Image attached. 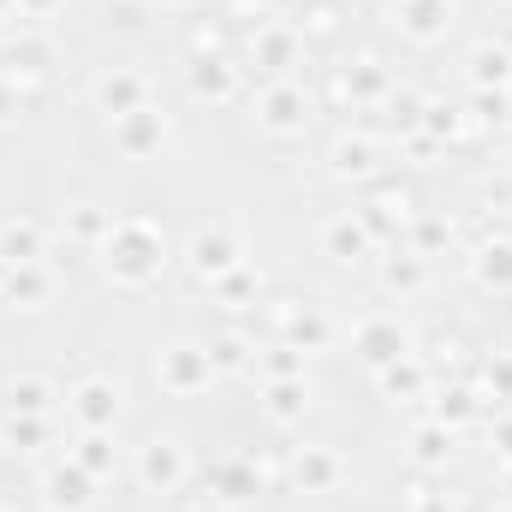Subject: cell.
<instances>
[{"mask_svg": "<svg viewBox=\"0 0 512 512\" xmlns=\"http://www.w3.org/2000/svg\"><path fill=\"white\" fill-rule=\"evenodd\" d=\"M102 262H108V274H114V280L143 286V280H155V274H161V262H167V239H161V227H155V221L126 215V221H114V227H108V239H102Z\"/></svg>", "mask_w": 512, "mask_h": 512, "instance_id": "6da1fadb", "label": "cell"}, {"mask_svg": "<svg viewBox=\"0 0 512 512\" xmlns=\"http://www.w3.org/2000/svg\"><path fill=\"white\" fill-rule=\"evenodd\" d=\"M155 376H161L167 393H203V387L215 382V358H209V346L179 340V346H167V352L155 358Z\"/></svg>", "mask_w": 512, "mask_h": 512, "instance_id": "7a4b0ae2", "label": "cell"}, {"mask_svg": "<svg viewBox=\"0 0 512 512\" xmlns=\"http://www.w3.org/2000/svg\"><path fill=\"white\" fill-rule=\"evenodd\" d=\"M185 262H191L197 280H221V274H233V268H239V233H233V227H203V233H191Z\"/></svg>", "mask_w": 512, "mask_h": 512, "instance_id": "3957f363", "label": "cell"}, {"mask_svg": "<svg viewBox=\"0 0 512 512\" xmlns=\"http://www.w3.org/2000/svg\"><path fill=\"white\" fill-rule=\"evenodd\" d=\"M90 501H96V477L78 459H66V465H54L42 477V507L48 512H84Z\"/></svg>", "mask_w": 512, "mask_h": 512, "instance_id": "277c9868", "label": "cell"}, {"mask_svg": "<svg viewBox=\"0 0 512 512\" xmlns=\"http://www.w3.org/2000/svg\"><path fill=\"white\" fill-rule=\"evenodd\" d=\"M137 477H143V489L173 495V489L185 483V447H179V441H149V447L137 453Z\"/></svg>", "mask_w": 512, "mask_h": 512, "instance_id": "5b68a950", "label": "cell"}, {"mask_svg": "<svg viewBox=\"0 0 512 512\" xmlns=\"http://www.w3.org/2000/svg\"><path fill=\"white\" fill-rule=\"evenodd\" d=\"M114 143H120V155H131V161H143V155H155V149L167 143V120H161L155 108H137V114H120V120H114Z\"/></svg>", "mask_w": 512, "mask_h": 512, "instance_id": "8992f818", "label": "cell"}, {"mask_svg": "<svg viewBox=\"0 0 512 512\" xmlns=\"http://www.w3.org/2000/svg\"><path fill=\"white\" fill-rule=\"evenodd\" d=\"M185 84H191L197 102H233L239 96V66H227L221 54H197L191 72H185Z\"/></svg>", "mask_w": 512, "mask_h": 512, "instance_id": "52a82bcc", "label": "cell"}, {"mask_svg": "<svg viewBox=\"0 0 512 512\" xmlns=\"http://www.w3.org/2000/svg\"><path fill=\"white\" fill-rule=\"evenodd\" d=\"M66 405H72V417H78L84 429H108L114 411H120V393H114V382L90 376V382H78L72 393H66Z\"/></svg>", "mask_w": 512, "mask_h": 512, "instance_id": "ba28073f", "label": "cell"}, {"mask_svg": "<svg viewBox=\"0 0 512 512\" xmlns=\"http://www.w3.org/2000/svg\"><path fill=\"white\" fill-rule=\"evenodd\" d=\"M304 114H310V102H304L298 84H274V90H262V102H256V120L268 131H298Z\"/></svg>", "mask_w": 512, "mask_h": 512, "instance_id": "9c48e42d", "label": "cell"}, {"mask_svg": "<svg viewBox=\"0 0 512 512\" xmlns=\"http://www.w3.org/2000/svg\"><path fill=\"white\" fill-rule=\"evenodd\" d=\"M274 316H280L286 346H298V352H322V346H328V316H322V310H310V304H280Z\"/></svg>", "mask_w": 512, "mask_h": 512, "instance_id": "30bf717a", "label": "cell"}, {"mask_svg": "<svg viewBox=\"0 0 512 512\" xmlns=\"http://www.w3.org/2000/svg\"><path fill=\"white\" fill-rule=\"evenodd\" d=\"M322 245H328L334 262H364L370 245H376V233L364 227V215H334V221L322 227Z\"/></svg>", "mask_w": 512, "mask_h": 512, "instance_id": "8fae6325", "label": "cell"}, {"mask_svg": "<svg viewBox=\"0 0 512 512\" xmlns=\"http://www.w3.org/2000/svg\"><path fill=\"white\" fill-rule=\"evenodd\" d=\"M96 102H102V114H137V108H149V84H143V72H108L102 84H96Z\"/></svg>", "mask_w": 512, "mask_h": 512, "instance_id": "7c38bea8", "label": "cell"}, {"mask_svg": "<svg viewBox=\"0 0 512 512\" xmlns=\"http://www.w3.org/2000/svg\"><path fill=\"white\" fill-rule=\"evenodd\" d=\"M48 256V233H42V221H6L0 227V262L6 268H18V262H42Z\"/></svg>", "mask_w": 512, "mask_h": 512, "instance_id": "4fadbf2b", "label": "cell"}, {"mask_svg": "<svg viewBox=\"0 0 512 512\" xmlns=\"http://www.w3.org/2000/svg\"><path fill=\"white\" fill-rule=\"evenodd\" d=\"M6 304H24V310H36V304H48L54 298V280H48V268L42 262H18V268H6Z\"/></svg>", "mask_w": 512, "mask_h": 512, "instance_id": "5bb4252c", "label": "cell"}, {"mask_svg": "<svg viewBox=\"0 0 512 512\" xmlns=\"http://www.w3.org/2000/svg\"><path fill=\"white\" fill-rule=\"evenodd\" d=\"M292 483H298L304 495H328V489L340 483V459H334L328 447H304V453L292 459Z\"/></svg>", "mask_w": 512, "mask_h": 512, "instance_id": "9a60e30c", "label": "cell"}, {"mask_svg": "<svg viewBox=\"0 0 512 512\" xmlns=\"http://www.w3.org/2000/svg\"><path fill=\"white\" fill-rule=\"evenodd\" d=\"M358 352H364L376 370L399 364V358H405V334H399V322H382V316L364 322V328H358Z\"/></svg>", "mask_w": 512, "mask_h": 512, "instance_id": "2e32d148", "label": "cell"}, {"mask_svg": "<svg viewBox=\"0 0 512 512\" xmlns=\"http://www.w3.org/2000/svg\"><path fill=\"white\" fill-rule=\"evenodd\" d=\"M399 24H405V36L429 42L447 30V0H399Z\"/></svg>", "mask_w": 512, "mask_h": 512, "instance_id": "e0dca14e", "label": "cell"}, {"mask_svg": "<svg viewBox=\"0 0 512 512\" xmlns=\"http://www.w3.org/2000/svg\"><path fill=\"white\" fill-rule=\"evenodd\" d=\"M6 411L48 417V411H54V387L42 382V376H12V382H6Z\"/></svg>", "mask_w": 512, "mask_h": 512, "instance_id": "ac0fdd59", "label": "cell"}, {"mask_svg": "<svg viewBox=\"0 0 512 512\" xmlns=\"http://www.w3.org/2000/svg\"><path fill=\"white\" fill-rule=\"evenodd\" d=\"M251 54H256V66L280 72V66H292V54H298V36H292L286 24H268V30H256Z\"/></svg>", "mask_w": 512, "mask_h": 512, "instance_id": "d6986e66", "label": "cell"}, {"mask_svg": "<svg viewBox=\"0 0 512 512\" xmlns=\"http://www.w3.org/2000/svg\"><path fill=\"white\" fill-rule=\"evenodd\" d=\"M304 405H310V387H304V376L268 382V417H274V423H298V417H304Z\"/></svg>", "mask_w": 512, "mask_h": 512, "instance_id": "ffe728a7", "label": "cell"}, {"mask_svg": "<svg viewBox=\"0 0 512 512\" xmlns=\"http://www.w3.org/2000/svg\"><path fill=\"white\" fill-rule=\"evenodd\" d=\"M405 221H411V197H405V191H376L370 209H364V227H370V233H393V227H405Z\"/></svg>", "mask_w": 512, "mask_h": 512, "instance_id": "44dd1931", "label": "cell"}, {"mask_svg": "<svg viewBox=\"0 0 512 512\" xmlns=\"http://www.w3.org/2000/svg\"><path fill=\"white\" fill-rule=\"evenodd\" d=\"M477 280L495 292H512V239H489L477 251Z\"/></svg>", "mask_w": 512, "mask_h": 512, "instance_id": "7402d4cb", "label": "cell"}, {"mask_svg": "<svg viewBox=\"0 0 512 512\" xmlns=\"http://www.w3.org/2000/svg\"><path fill=\"white\" fill-rule=\"evenodd\" d=\"M340 96H352V102H382V96H387L382 60H358V66L340 78Z\"/></svg>", "mask_w": 512, "mask_h": 512, "instance_id": "603a6c76", "label": "cell"}, {"mask_svg": "<svg viewBox=\"0 0 512 512\" xmlns=\"http://www.w3.org/2000/svg\"><path fill=\"white\" fill-rule=\"evenodd\" d=\"M334 173H340V179L376 173V143H370V137H340V143H334Z\"/></svg>", "mask_w": 512, "mask_h": 512, "instance_id": "cb8c5ba5", "label": "cell"}, {"mask_svg": "<svg viewBox=\"0 0 512 512\" xmlns=\"http://www.w3.org/2000/svg\"><path fill=\"white\" fill-rule=\"evenodd\" d=\"M0 441H6V447H18V453H36V447L48 441V417H24V411H6V429H0Z\"/></svg>", "mask_w": 512, "mask_h": 512, "instance_id": "d4e9b609", "label": "cell"}, {"mask_svg": "<svg viewBox=\"0 0 512 512\" xmlns=\"http://www.w3.org/2000/svg\"><path fill=\"white\" fill-rule=\"evenodd\" d=\"M471 78H477V90H501V84L512 78V54H507V48H477Z\"/></svg>", "mask_w": 512, "mask_h": 512, "instance_id": "484cf974", "label": "cell"}, {"mask_svg": "<svg viewBox=\"0 0 512 512\" xmlns=\"http://www.w3.org/2000/svg\"><path fill=\"white\" fill-rule=\"evenodd\" d=\"M90 477H108L114 471V441L102 435V429H84V441H78V453H72Z\"/></svg>", "mask_w": 512, "mask_h": 512, "instance_id": "4316f807", "label": "cell"}, {"mask_svg": "<svg viewBox=\"0 0 512 512\" xmlns=\"http://www.w3.org/2000/svg\"><path fill=\"white\" fill-rule=\"evenodd\" d=\"M215 489H221V501H245V495H256V471L245 459H227V465H215Z\"/></svg>", "mask_w": 512, "mask_h": 512, "instance_id": "83f0119b", "label": "cell"}, {"mask_svg": "<svg viewBox=\"0 0 512 512\" xmlns=\"http://www.w3.org/2000/svg\"><path fill=\"white\" fill-rule=\"evenodd\" d=\"M423 274H429V268H423V256H387L382 262V280L387 286H393V292H417V286H423Z\"/></svg>", "mask_w": 512, "mask_h": 512, "instance_id": "f1b7e54d", "label": "cell"}, {"mask_svg": "<svg viewBox=\"0 0 512 512\" xmlns=\"http://www.w3.org/2000/svg\"><path fill=\"white\" fill-rule=\"evenodd\" d=\"M108 227H114V215H108V209H96V203H78V209H72V233H78L84 245H102V239H108Z\"/></svg>", "mask_w": 512, "mask_h": 512, "instance_id": "f546056e", "label": "cell"}, {"mask_svg": "<svg viewBox=\"0 0 512 512\" xmlns=\"http://www.w3.org/2000/svg\"><path fill=\"white\" fill-rule=\"evenodd\" d=\"M209 358H215V370H251V340L245 334H221L215 346H209Z\"/></svg>", "mask_w": 512, "mask_h": 512, "instance_id": "4dcf8cb0", "label": "cell"}, {"mask_svg": "<svg viewBox=\"0 0 512 512\" xmlns=\"http://www.w3.org/2000/svg\"><path fill=\"white\" fill-rule=\"evenodd\" d=\"M447 453H453V429H447V423L417 429V459H423V465H441Z\"/></svg>", "mask_w": 512, "mask_h": 512, "instance_id": "1f68e13d", "label": "cell"}, {"mask_svg": "<svg viewBox=\"0 0 512 512\" xmlns=\"http://www.w3.org/2000/svg\"><path fill=\"white\" fill-rule=\"evenodd\" d=\"M382 387L387 393H417V387H423V370H417L411 358H399V364H387L382 370Z\"/></svg>", "mask_w": 512, "mask_h": 512, "instance_id": "d6a6232c", "label": "cell"}, {"mask_svg": "<svg viewBox=\"0 0 512 512\" xmlns=\"http://www.w3.org/2000/svg\"><path fill=\"white\" fill-rule=\"evenodd\" d=\"M471 411H477V393H471V387H453V393H441V423H447V429H453V423H465Z\"/></svg>", "mask_w": 512, "mask_h": 512, "instance_id": "836d02e7", "label": "cell"}, {"mask_svg": "<svg viewBox=\"0 0 512 512\" xmlns=\"http://www.w3.org/2000/svg\"><path fill=\"white\" fill-rule=\"evenodd\" d=\"M423 108H429L423 96H393V102H387V114H393V126H399V131H417V126H423Z\"/></svg>", "mask_w": 512, "mask_h": 512, "instance_id": "e575fe53", "label": "cell"}, {"mask_svg": "<svg viewBox=\"0 0 512 512\" xmlns=\"http://www.w3.org/2000/svg\"><path fill=\"white\" fill-rule=\"evenodd\" d=\"M262 370H268V382H286V376H298V346H280V352H274Z\"/></svg>", "mask_w": 512, "mask_h": 512, "instance_id": "d590c367", "label": "cell"}, {"mask_svg": "<svg viewBox=\"0 0 512 512\" xmlns=\"http://www.w3.org/2000/svg\"><path fill=\"white\" fill-rule=\"evenodd\" d=\"M483 382H489V393H495V399H512V364H507V358H495V364L483 370Z\"/></svg>", "mask_w": 512, "mask_h": 512, "instance_id": "8d00e7d4", "label": "cell"}, {"mask_svg": "<svg viewBox=\"0 0 512 512\" xmlns=\"http://www.w3.org/2000/svg\"><path fill=\"white\" fill-rule=\"evenodd\" d=\"M423 126L435 131V137H453V131H459V114H453V108H441V102H435V108H423Z\"/></svg>", "mask_w": 512, "mask_h": 512, "instance_id": "74e56055", "label": "cell"}, {"mask_svg": "<svg viewBox=\"0 0 512 512\" xmlns=\"http://www.w3.org/2000/svg\"><path fill=\"white\" fill-rule=\"evenodd\" d=\"M411 233H417V245H423V251H435V245L447 239V221H435V215H423V221H411Z\"/></svg>", "mask_w": 512, "mask_h": 512, "instance_id": "f35d334b", "label": "cell"}, {"mask_svg": "<svg viewBox=\"0 0 512 512\" xmlns=\"http://www.w3.org/2000/svg\"><path fill=\"white\" fill-rule=\"evenodd\" d=\"M477 114H483L489 126H495V120H507V96H501V90H477Z\"/></svg>", "mask_w": 512, "mask_h": 512, "instance_id": "ab89813d", "label": "cell"}, {"mask_svg": "<svg viewBox=\"0 0 512 512\" xmlns=\"http://www.w3.org/2000/svg\"><path fill=\"white\" fill-rule=\"evenodd\" d=\"M54 6H60V0H18V12H24V18H48Z\"/></svg>", "mask_w": 512, "mask_h": 512, "instance_id": "60d3db41", "label": "cell"}, {"mask_svg": "<svg viewBox=\"0 0 512 512\" xmlns=\"http://www.w3.org/2000/svg\"><path fill=\"white\" fill-rule=\"evenodd\" d=\"M495 447L512 459V417H501V423H495Z\"/></svg>", "mask_w": 512, "mask_h": 512, "instance_id": "b9f144b4", "label": "cell"}, {"mask_svg": "<svg viewBox=\"0 0 512 512\" xmlns=\"http://www.w3.org/2000/svg\"><path fill=\"white\" fill-rule=\"evenodd\" d=\"M411 512H447V501H441V495H417V501H411Z\"/></svg>", "mask_w": 512, "mask_h": 512, "instance_id": "7bdbcfd3", "label": "cell"}, {"mask_svg": "<svg viewBox=\"0 0 512 512\" xmlns=\"http://www.w3.org/2000/svg\"><path fill=\"white\" fill-rule=\"evenodd\" d=\"M6 108H12V96H6V90H0V120H6Z\"/></svg>", "mask_w": 512, "mask_h": 512, "instance_id": "ee69618b", "label": "cell"}, {"mask_svg": "<svg viewBox=\"0 0 512 512\" xmlns=\"http://www.w3.org/2000/svg\"><path fill=\"white\" fill-rule=\"evenodd\" d=\"M12 6H18V0H0V12H12Z\"/></svg>", "mask_w": 512, "mask_h": 512, "instance_id": "f6af8a7d", "label": "cell"}, {"mask_svg": "<svg viewBox=\"0 0 512 512\" xmlns=\"http://www.w3.org/2000/svg\"><path fill=\"white\" fill-rule=\"evenodd\" d=\"M507 495H512V459H507Z\"/></svg>", "mask_w": 512, "mask_h": 512, "instance_id": "bcb514c9", "label": "cell"}, {"mask_svg": "<svg viewBox=\"0 0 512 512\" xmlns=\"http://www.w3.org/2000/svg\"><path fill=\"white\" fill-rule=\"evenodd\" d=\"M197 512H221V507H197Z\"/></svg>", "mask_w": 512, "mask_h": 512, "instance_id": "7dc6e473", "label": "cell"}]
</instances>
